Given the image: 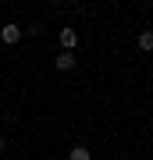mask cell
I'll return each instance as SVG.
<instances>
[{"instance_id":"3957f363","label":"cell","mask_w":153,"mask_h":160,"mask_svg":"<svg viewBox=\"0 0 153 160\" xmlns=\"http://www.w3.org/2000/svg\"><path fill=\"white\" fill-rule=\"evenodd\" d=\"M71 68H75V53H68V50L57 53V71H71Z\"/></svg>"},{"instance_id":"6da1fadb","label":"cell","mask_w":153,"mask_h":160,"mask_svg":"<svg viewBox=\"0 0 153 160\" xmlns=\"http://www.w3.org/2000/svg\"><path fill=\"white\" fill-rule=\"evenodd\" d=\"M18 39H22V25H4V29H0V43H7V46H14Z\"/></svg>"},{"instance_id":"7a4b0ae2","label":"cell","mask_w":153,"mask_h":160,"mask_svg":"<svg viewBox=\"0 0 153 160\" xmlns=\"http://www.w3.org/2000/svg\"><path fill=\"white\" fill-rule=\"evenodd\" d=\"M75 43H79V32H75V29H61V46H64V50H75Z\"/></svg>"},{"instance_id":"8992f818","label":"cell","mask_w":153,"mask_h":160,"mask_svg":"<svg viewBox=\"0 0 153 160\" xmlns=\"http://www.w3.org/2000/svg\"><path fill=\"white\" fill-rule=\"evenodd\" d=\"M4 146H7V142H4V135H0V153H4Z\"/></svg>"},{"instance_id":"277c9868","label":"cell","mask_w":153,"mask_h":160,"mask_svg":"<svg viewBox=\"0 0 153 160\" xmlns=\"http://www.w3.org/2000/svg\"><path fill=\"white\" fill-rule=\"evenodd\" d=\"M139 50H142V53L153 50V29H142V32H139Z\"/></svg>"},{"instance_id":"5b68a950","label":"cell","mask_w":153,"mask_h":160,"mask_svg":"<svg viewBox=\"0 0 153 160\" xmlns=\"http://www.w3.org/2000/svg\"><path fill=\"white\" fill-rule=\"evenodd\" d=\"M68 160H93V153H89V149H85V146H71Z\"/></svg>"}]
</instances>
